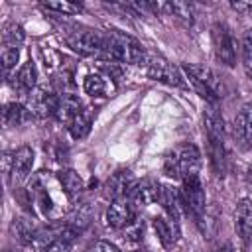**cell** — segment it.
<instances>
[{
  "instance_id": "obj_1",
  "label": "cell",
  "mask_w": 252,
  "mask_h": 252,
  "mask_svg": "<svg viewBox=\"0 0 252 252\" xmlns=\"http://www.w3.org/2000/svg\"><path fill=\"white\" fill-rule=\"evenodd\" d=\"M59 187V177H51L49 171H39L30 181V197L45 219H57L63 215L65 207L55 199V189Z\"/></svg>"
},
{
  "instance_id": "obj_2",
  "label": "cell",
  "mask_w": 252,
  "mask_h": 252,
  "mask_svg": "<svg viewBox=\"0 0 252 252\" xmlns=\"http://www.w3.org/2000/svg\"><path fill=\"white\" fill-rule=\"evenodd\" d=\"M102 59H106L110 63L142 65V63H146V51L140 45V41L134 39L132 35H126L122 32H110L104 41Z\"/></svg>"
},
{
  "instance_id": "obj_3",
  "label": "cell",
  "mask_w": 252,
  "mask_h": 252,
  "mask_svg": "<svg viewBox=\"0 0 252 252\" xmlns=\"http://www.w3.org/2000/svg\"><path fill=\"white\" fill-rule=\"evenodd\" d=\"M163 169L173 179H187L199 175L201 169V152L193 144H179L175 146L163 161Z\"/></svg>"
},
{
  "instance_id": "obj_4",
  "label": "cell",
  "mask_w": 252,
  "mask_h": 252,
  "mask_svg": "<svg viewBox=\"0 0 252 252\" xmlns=\"http://www.w3.org/2000/svg\"><path fill=\"white\" fill-rule=\"evenodd\" d=\"M104 41H106V35H102L98 30H93V28H73L71 32L65 33V43L81 53V55H89V57H102L104 53Z\"/></svg>"
},
{
  "instance_id": "obj_5",
  "label": "cell",
  "mask_w": 252,
  "mask_h": 252,
  "mask_svg": "<svg viewBox=\"0 0 252 252\" xmlns=\"http://www.w3.org/2000/svg\"><path fill=\"white\" fill-rule=\"evenodd\" d=\"M183 71L187 75V79L191 81V85L197 89V93L207 98L211 104H215L220 96V81L219 77L213 73V69L199 65V63H185Z\"/></svg>"
},
{
  "instance_id": "obj_6",
  "label": "cell",
  "mask_w": 252,
  "mask_h": 252,
  "mask_svg": "<svg viewBox=\"0 0 252 252\" xmlns=\"http://www.w3.org/2000/svg\"><path fill=\"white\" fill-rule=\"evenodd\" d=\"M203 122H205V130H207L211 158H213L215 165H219L224 161V124H222V116L219 114L215 104H211L205 110Z\"/></svg>"
},
{
  "instance_id": "obj_7",
  "label": "cell",
  "mask_w": 252,
  "mask_h": 252,
  "mask_svg": "<svg viewBox=\"0 0 252 252\" xmlns=\"http://www.w3.org/2000/svg\"><path fill=\"white\" fill-rule=\"evenodd\" d=\"M181 201L187 205V209L191 211V215L199 220L205 213V189L199 181V175H193V177H187L183 179V187H181Z\"/></svg>"
},
{
  "instance_id": "obj_8",
  "label": "cell",
  "mask_w": 252,
  "mask_h": 252,
  "mask_svg": "<svg viewBox=\"0 0 252 252\" xmlns=\"http://www.w3.org/2000/svg\"><path fill=\"white\" fill-rule=\"evenodd\" d=\"M213 45H215V55L220 63L232 67L236 63V49L232 35L224 24H215L213 26Z\"/></svg>"
},
{
  "instance_id": "obj_9",
  "label": "cell",
  "mask_w": 252,
  "mask_h": 252,
  "mask_svg": "<svg viewBox=\"0 0 252 252\" xmlns=\"http://www.w3.org/2000/svg\"><path fill=\"white\" fill-rule=\"evenodd\" d=\"M148 77L154 79V81L171 85V87H183V77H181L179 69L173 63H169L167 59H163V57L150 59V63H148Z\"/></svg>"
},
{
  "instance_id": "obj_10",
  "label": "cell",
  "mask_w": 252,
  "mask_h": 252,
  "mask_svg": "<svg viewBox=\"0 0 252 252\" xmlns=\"http://www.w3.org/2000/svg\"><path fill=\"white\" fill-rule=\"evenodd\" d=\"M57 104H59V96H55L53 93H47L45 89H37L28 94V108L37 118L55 116Z\"/></svg>"
},
{
  "instance_id": "obj_11",
  "label": "cell",
  "mask_w": 252,
  "mask_h": 252,
  "mask_svg": "<svg viewBox=\"0 0 252 252\" xmlns=\"http://www.w3.org/2000/svg\"><path fill=\"white\" fill-rule=\"evenodd\" d=\"M234 140L240 150L252 148V100L246 102L234 118Z\"/></svg>"
},
{
  "instance_id": "obj_12",
  "label": "cell",
  "mask_w": 252,
  "mask_h": 252,
  "mask_svg": "<svg viewBox=\"0 0 252 252\" xmlns=\"http://www.w3.org/2000/svg\"><path fill=\"white\" fill-rule=\"evenodd\" d=\"M134 219L136 217L130 199H114L106 209V222L112 228H126Z\"/></svg>"
},
{
  "instance_id": "obj_13",
  "label": "cell",
  "mask_w": 252,
  "mask_h": 252,
  "mask_svg": "<svg viewBox=\"0 0 252 252\" xmlns=\"http://www.w3.org/2000/svg\"><path fill=\"white\" fill-rule=\"evenodd\" d=\"M134 187H136V179L132 177L130 171H116L106 183V193L112 197V201L114 199H128L132 195Z\"/></svg>"
},
{
  "instance_id": "obj_14",
  "label": "cell",
  "mask_w": 252,
  "mask_h": 252,
  "mask_svg": "<svg viewBox=\"0 0 252 252\" xmlns=\"http://www.w3.org/2000/svg\"><path fill=\"white\" fill-rule=\"evenodd\" d=\"M234 228L242 240L252 236V203L250 199H240L234 211Z\"/></svg>"
},
{
  "instance_id": "obj_15",
  "label": "cell",
  "mask_w": 252,
  "mask_h": 252,
  "mask_svg": "<svg viewBox=\"0 0 252 252\" xmlns=\"http://www.w3.org/2000/svg\"><path fill=\"white\" fill-rule=\"evenodd\" d=\"M35 81H37V71H35L33 61L30 59V61H26V63L18 69V73L14 75V89H16L18 93H22V94H30L32 89L35 87Z\"/></svg>"
},
{
  "instance_id": "obj_16",
  "label": "cell",
  "mask_w": 252,
  "mask_h": 252,
  "mask_svg": "<svg viewBox=\"0 0 252 252\" xmlns=\"http://www.w3.org/2000/svg\"><path fill=\"white\" fill-rule=\"evenodd\" d=\"M154 228L159 236V242L165 248H171L177 242L179 236V222H175L173 219H165V217H156L154 219Z\"/></svg>"
},
{
  "instance_id": "obj_17",
  "label": "cell",
  "mask_w": 252,
  "mask_h": 252,
  "mask_svg": "<svg viewBox=\"0 0 252 252\" xmlns=\"http://www.w3.org/2000/svg\"><path fill=\"white\" fill-rule=\"evenodd\" d=\"M33 165V150L30 146H22L14 152V171L12 177L14 181H22L28 177V173L32 171Z\"/></svg>"
},
{
  "instance_id": "obj_18",
  "label": "cell",
  "mask_w": 252,
  "mask_h": 252,
  "mask_svg": "<svg viewBox=\"0 0 252 252\" xmlns=\"http://www.w3.org/2000/svg\"><path fill=\"white\" fill-rule=\"evenodd\" d=\"M159 191H161V185H156L154 181H142V183H136L130 197L134 203L148 207V205L159 201Z\"/></svg>"
},
{
  "instance_id": "obj_19",
  "label": "cell",
  "mask_w": 252,
  "mask_h": 252,
  "mask_svg": "<svg viewBox=\"0 0 252 252\" xmlns=\"http://www.w3.org/2000/svg\"><path fill=\"white\" fill-rule=\"evenodd\" d=\"M83 106H81V100H79V96L77 94H73V93H63L61 96H59V104H57V112H55V116L61 120V122H71L73 120V116L81 110Z\"/></svg>"
},
{
  "instance_id": "obj_20",
  "label": "cell",
  "mask_w": 252,
  "mask_h": 252,
  "mask_svg": "<svg viewBox=\"0 0 252 252\" xmlns=\"http://www.w3.org/2000/svg\"><path fill=\"white\" fill-rule=\"evenodd\" d=\"M33 114L30 112L28 106H24L22 102H10L4 106L2 110V118H4V126H20L26 120H30Z\"/></svg>"
},
{
  "instance_id": "obj_21",
  "label": "cell",
  "mask_w": 252,
  "mask_h": 252,
  "mask_svg": "<svg viewBox=\"0 0 252 252\" xmlns=\"http://www.w3.org/2000/svg\"><path fill=\"white\" fill-rule=\"evenodd\" d=\"M57 177H59V183H61V187H63V191L67 193L69 199H75L85 189L83 177L75 169H61Z\"/></svg>"
},
{
  "instance_id": "obj_22",
  "label": "cell",
  "mask_w": 252,
  "mask_h": 252,
  "mask_svg": "<svg viewBox=\"0 0 252 252\" xmlns=\"http://www.w3.org/2000/svg\"><path fill=\"white\" fill-rule=\"evenodd\" d=\"M91 122H93L91 108H81L73 116V120L67 124V128H69V132H71L73 138H85L89 134V130H91Z\"/></svg>"
},
{
  "instance_id": "obj_23",
  "label": "cell",
  "mask_w": 252,
  "mask_h": 252,
  "mask_svg": "<svg viewBox=\"0 0 252 252\" xmlns=\"http://www.w3.org/2000/svg\"><path fill=\"white\" fill-rule=\"evenodd\" d=\"M12 232H14V238L24 244V246H32L33 240H35V228L26 220V219H14L12 222Z\"/></svg>"
},
{
  "instance_id": "obj_24",
  "label": "cell",
  "mask_w": 252,
  "mask_h": 252,
  "mask_svg": "<svg viewBox=\"0 0 252 252\" xmlns=\"http://www.w3.org/2000/svg\"><path fill=\"white\" fill-rule=\"evenodd\" d=\"M83 87H85V93H87V94L96 96V98L106 96V94H108V91H110V85H108V83H106V79H104V77H100V75H87V77H85Z\"/></svg>"
},
{
  "instance_id": "obj_25",
  "label": "cell",
  "mask_w": 252,
  "mask_h": 252,
  "mask_svg": "<svg viewBox=\"0 0 252 252\" xmlns=\"http://www.w3.org/2000/svg\"><path fill=\"white\" fill-rule=\"evenodd\" d=\"M165 10L171 12V16H175V20L183 22L185 26H191L193 20H195L193 4H187V2H173V4H165Z\"/></svg>"
},
{
  "instance_id": "obj_26",
  "label": "cell",
  "mask_w": 252,
  "mask_h": 252,
  "mask_svg": "<svg viewBox=\"0 0 252 252\" xmlns=\"http://www.w3.org/2000/svg\"><path fill=\"white\" fill-rule=\"evenodd\" d=\"M24 41V28L20 24H8L2 32V45L20 47Z\"/></svg>"
},
{
  "instance_id": "obj_27",
  "label": "cell",
  "mask_w": 252,
  "mask_h": 252,
  "mask_svg": "<svg viewBox=\"0 0 252 252\" xmlns=\"http://www.w3.org/2000/svg\"><path fill=\"white\" fill-rule=\"evenodd\" d=\"M242 61L246 75L252 79V30H246L242 35Z\"/></svg>"
},
{
  "instance_id": "obj_28",
  "label": "cell",
  "mask_w": 252,
  "mask_h": 252,
  "mask_svg": "<svg viewBox=\"0 0 252 252\" xmlns=\"http://www.w3.org/2000/svg\"><path fill=\"white\" fill-rule=\"evenodd\" d=\"M18 57H20V47L2 45V67H4V73H6V75L16 67Z\"/></svg>"
},
{
  "instance_id": "obj_29",
  "label": "cell",
  "mask_w": 252,
  "mask_h": 252,
  "mask_svg": "<svg viewBox=\"0 0 252 252\" xmlns=\"http://www.w3.org/2000/svg\"><path fill=\"white\" fill-rule=\"evenodd\" d=\"M43 8H47L51 12H59V14H77V12H81V6L71 4V2H43Z\"/></svg>"
},
{
  "instance_id": "obj_30",
  "label": "cell",
  "mask_w": 252,
  "mask_h": 252,
  "mask_svg": "<svg viewBox=\"0 0 252 252\" xmlns=\"http://www.w3.org/2000/svg\"><path fill=\"white\" fill-rule=\"evenodd\" d=\"M142 230H144V220L140 219H134L128 226H126V234H128V240H138L142 236Z\"/></svg>"
},
{
  "instance_id": "obj_31",
  "label": "cell",
  "mask_w": 252,
  "mask_h": 252,
  "mask_svg": "<svg viewBox=\"0 0 252 252\" xmlns=\"http://www.w3.org/2000/svg\"><path fill=\"white\" fill-rule=\"evenodd\" d=\"M69 250H71V242L65 238H57L49 246H45L41 252H69Z\"/></svg>"
},
{
  "instance_id": "obj_32",
  "label": "cell",
  "mask_w": 252,
  "mask_h": 252,
  "mask_svg": "<svg viewBox=\"0 0 252 252\" xmlns=\"http://www.w3.org/2000/svg\"><path fill=\"white\" fill-rule=\"evenodd\" d=\"M2 171H4L6 179L12 175V171H14V154H10V152L2 154Z\"/></svg>"
},
{
  "instance_id": "obj_33",
  "label": "cell",
  "mask_w": 252,
  "mask_h": 252,
  "mask_svg": "<svg viewBox=\"0 0 252 252\" xmlns=\"http://www.w3.org/2000/svg\"><path fill=\"white\" fill-rule=\"evenodd\" d=\"M91 252H120L118 250V246H114L112 242H106V240H98L93 248H91Z\"/></svg>"
},
{
  "instance_id": "obj_34",
  "label": "cell",
  "mask_w": 252,
  "mask_h": 252,
  "mask_svg": "<svg viewBox=\"0 0 252 252\" xmlns=\"http://www.w3.org/2000/svg\"><path fill=\"white\" fill-rule=\"evenodd\" d=\"M230 8L240 14H252V2H232Z\"/></svg>"
},
{
  "instance_id": "obj_35",
  "label": "cell",
  "mask_w": 252,
  "mask_h": 252,
  "mask_svg": "<svg viewBox=\"0 0 252 252\" xmlns=\"http://www.w3.org/2000/svg\"><path fill=\"white\" fill-rule=\"evenodd\" d=\"M246 181L252 185V163L248 165V169H246Z\"/></svg>"
},
{
  "instance_id": "obj_36",
  "label": "cell",
  "mask_w": 252,
  "mask_h": 252,
  "mask_svg": "<svg viewBox=\"0 0 252 252\" xmlns=\"http://www.w3.org/2000/svg\"><path fill=\"white\" fill-rule=\"evenodd\" d=\"M219 252H232V246H230V244H226V246H222Z\"/></svg>"
}]
</instances>
